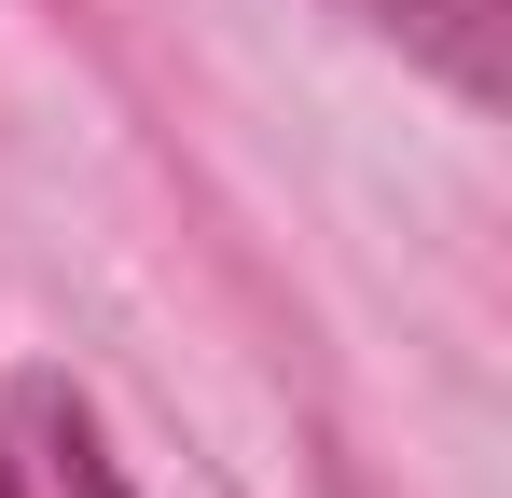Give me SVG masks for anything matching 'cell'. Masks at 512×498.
<instances>
[{"instance_id": "obj_1", "label": "cell", "mask_w": 512, "mask_h": 498, "mask_svg": "<svg viewBox=\"0 0 512 498\" xmlns=\"http://www.w3.org/2000/svg\"><path fill=\"white\" fill-rule=\"evenodd\" d=\"M374 42H402L429 83H457L471 111H499V0H333Z\"/></svg>"}, {"instance_id": "obj_2", "label": "cell", "mask_w": 512, "mask_h": 498, "mask_svg": "<svg viewBox=\"0 0 512 498\" xmlns=\"http://www.w3.org/2000/svg\"><path fill=\"white\" fill-rule=\"evenodd\" d=\"M28 415H42V443H56V485H70V498H125V485H111V457H97V415L70 402V388H28Z\"/></svg>"}, {"instance_id": "obj_3", "label": "cell", "mask_w": 512, "mask_h": 498, "mask_svg": "<svg viewBox=\"0 0 512 498\" xmlns=\"http://www.w3.org/2000/svg\"><path fill=\"white\" fill-rule=\"evenodd\" d=\"M0 498H28V485H14V457H0Z\"/></svg>"}]
</instances>
